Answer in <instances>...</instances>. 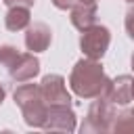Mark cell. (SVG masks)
<instances>
[{"instance_id": "6da1fadb", "label": "cell", "mask_w": 134, "mask_h": 134, "mask_svg": "<svg viewBox=\"0 0 134 134\" xmlns=\"http://www.w3.org/2000/svg\"><path fill=\"white\" fill-rule=\"evenodd\" d=\"M69 86L82 98H96V96H107L111 80L107 77L103 65L96 59L86 57L73 65L69 75Z\"/></svg>"}, {"instance_id": "7a4b0ae2", "label": "cell", "mask_w": 134, "mask_h": 134, "mask_svg": "<svg viewBox=\"0 0 134 134\" xmlns=\"http://www.w3.org/2000/svg\"><path fill=\"white\" fill-rule=\"evenodd\" d=\"M15 103L23 111V119L31 128H44L46 115H48V105L42 98L40 86L38 84H23L15 90Z\"/></svg>"}, {"instance_id": "3957f363", "label": "cell", "mask_w": 134, "mask_h": 134, "mask_svg": "<svg viewBox=\"0 0 134 134\" xmlns=\"http://www.w3.org/2000/svg\"><path fill=\"white\" fill-rule=\"evenodd\" d=\"M113 117H115V105L107 96H96L80 130L82 132H109Z\"/></svg>"}, {"instance_id": "277c9868", "label": "cell", "mask_w": 134, "mask_h": 134, "mask_svg": "<svg viewBox=\"0 0 134 134\" xmlns=\"http://www.w3.org/2000/svg\"><path fill=\"white\" fill-rule=\"evenodd\" d=\"M109 42H111V34L105 25H90L86 29H82V36H80V48L84 52V57L88 59H103V54L107 52L109 48Z\"/></svg>"}, {"instance_id": "5b68a950", "label": "cell", "mask_w": 134, "mask_h": 134, "mask_svg": "<svg viewBox=\"0 0 134 134\" xmlns=\"http://www.w3.org/2000/svg\"><path fill=\"white\" fill-rule=\"evenodd\" d=\"M40 92H42V98L48 107L50 105H71V96L65 88V80L57 73H50V75L42 77Z\"/></svg>"}, {"instance_id": "8992f818", "label": "cell", "mask_w": 134, "mask_h": 134, "mask_svg": "<svg viewBox=\"0 0 134 134\" xmlns=\"http://www.w3.org/2000/svg\"><path fill=\"white\" fill-rule=\"evenodd\" d=\"M44 128L54 130V132H73L75 130V113H73L71 105H50Z\"/></svg>"}, {"instance_id": "52a82bcc", "label": "cell", "mask_w": 134, "mask_h": 134, "mask_svg": "<svg viewBox=\"0 0 134 134\" xmlns=\"http://www.w3.org/2000/svg\"><path fill=\"white\" fill-rule=\"evenodd\" d=\"M8 73L15 82H27L40 73V61L34 57V52H25L15 59V63L8 67Z\"/></svg>"}, {"instance_id": "ba28073f", "label": "cell", "mask_w": 134, "mask_h": 134, "mask_svg": "<svg viewBox=\"0 0 134 134\" xmlns=\"http://www.w3.org/2000/svg\"><path fill=\"white\" fill-rule=\"evenodd\" d=\"M52 42V31L46 23H34L25 31V46L31 52H44Z\"/></svg>"}, {"instance_id": "9c48e42d", "label": "cell", "mask_w": 134, "mask_h": 134, "mask_svg": "<svg viewBox=\"0 0 134 134\" xmlns=\"http://www.w3.org/2000/svg\"><path fill=\"white\" fill-rule=\"evenodd\" d=\"M132 80L130 75H119L115 80H111V86H109V92H107V98L113 103V105H128L134 96H132Z\"/></svg>"}, {"instance_id": "30bf717a", "label": "cell", "mask_w": 134, "mask_h": 134, "mask_svg": "<svg viewBox=\"0 0 134 134\" xmlns=\"http://www.w3.org/2000/svg\"><path fill=\"white\" fill-rule=\"evenodd\" d=\"M96 21V4H86V2H75V6L71 8V23L73 27H77L80 31L94 25Z\"/></svg>"}, {"instance_id": "8fae6325", "label": "cell", "mask_w": 134, "mask_h": 134, "mask_svg": "<svg viewBox=\"0 0 134 134\" xmlns=\"http://www.w3.org/2000/svg\"><path fill=\"white\" fill-rule=\"evenodd\" d=\"M29 8L27 6H8V13L4 15V25L8 31H21L29 25Z\"/></svg>"}, {"instance_id": "7c38bea8", "label": "cell", "mask_w": 134, "mask_h": 134, "mask_svg": "<svg viewBox=\"0 0 134 134\" xmlns=\"http://www.w3.org/2000/svg\"><path fill=\"white\" fill-rule=\"evenodd\" d=\"M111 132H115V134H124V132L134 134V109L115 113L113 124H111Z\"/></svg>"}, {"instance_id": "4fadbf2b", "label": "cell", "mask_w": 134, "mask_h": 134, "mask_svg": "<svg viewBox=\"0 0 134 134\" xmlns=\"http://www.w3.org/2000/svg\"><path fill=\"white\" fill-rule=\"evenodd\" d=\"M17 57H19V50L15 46H10V44H2L0 46V65H4L6 69L15 63Z\"/></svg>"}, {"instance_id": "5bb4252c", "label": "cell", "mask_w": 134, "mask_h": 134, "mask_svg": "<svg viewBox=\"0 0 134 134\" xmlns=\"http://www.w3.org/2000/svg\"><path fill=\"white\" fill-rule=\"evenodd\" d=\"M126 31H128V36L134 40V4L128 8V13H126Z\"/></svg>"}, {"instance_id": "9a60e30c", "label": "cell", "mask_w": 134, "mask_h": 134, "mask_svg": "<svg viewBox=\"0 0 134 134\" xmlns=\"http://www.w3.org/2000/svg\"><path fill=\"white\" fill-rule=\"evenodd\" d=\"M75 2H77V0H52V4H54L57 8H61V10L73 8V6H75Z\"/></svg>"}, {"instance_id": "2e32d148", "label": "cell", "mask_w": 134, "mask_h": 134, "mask_svg": "<svg viewBox=\"0 0 134 134\" xmlns=\"http://www.w3.org/2000/svg\"><path fill=\"white\" fill-rule=\"evenodd\" d=\"M2 2H4L6 6H27V8H29V6H34L36 0H2Z\"/></svg>"}, {"instance_id": "e0dca14e", "label": "cell", "mask_w": 134, "mask_h": 134, "mask_svg": "<svg viewBox=\"0 0 134 134\" xmlns=\"http://www.w3.org/2000/svg\"><path fill=\"white\" fill-rule=\"evenodd\" d=\"M4 96H6V90H4V86L0 84V105H2V100H4Z\"/></svg>"}, {"instance_id": "ac0fdd59", "label": "cell", "mask_w": 134, "mask_h": 134, "mask_svg": "<svg viewBox=\"0 0 134 134\" xmlns=\"http://www.w3.org/2000/svg\"><path fill=\"white\" fill-rule=\"evenodd\" d=\"M77 2H86V4H96L98 0H77Z\"/></svg>"}, {"instance_id": "d6986e66", "label": "cell", "mask_w": 134, "mask_h": 134, "mask_svg": "<svg viewBox=\"0 0 134 134\" xmlns=\"http://www.w3.org/2000/svg\"><path fill=\"white\" fill-rule=\"evenodd\" d=\"M132 96H134V80H132Z\"/></svg>"}, {"instance_id": "ffe728a7", "label": "cell", "mask_w": 134, "mask_h": 134, "mask_svg": "<svg viewBox=\"0 0 134 134\" xmlns=\"http://www.w3.org/2000/svg\"><path fill=\"white\" fill-rule=\"evenodd\" d=\"M132 69H134V54H132Z\"/></svg>"}, {"instance_id": "44dd1931", "label": "cell", "mask_w": 134, "mask_h": 134, "mask_svg": "<svg viewBox=\"0 0 134 134\" xmlns=\"http://www.w3.org/2000/svg\"><path fill=\"white\" fill-rule=\"evenodd\" d=\"M126 2H130V4H134V0H126Z\"/></svg>"}]
</instances>
